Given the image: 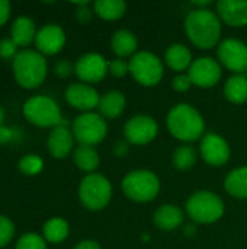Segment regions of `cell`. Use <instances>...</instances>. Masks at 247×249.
Wrapping results in <instances>:
<instances>
[{"label": "cell", "mask_w": 247, "mask_h": 249, "mask_svg": "<svg viewBox=\"0 0 247 249\" xmlns=\"http://www.w3.org/2000/svg\"><path fill=\"white\" fill-rule=\"evenodd\" d=\"M185 35L198 50L217 48L223 41V22L217 12L208 9H191L183 20Z\"/></svg>", "instance_id": "6da1fadb"}, {"label": "cell", "mask_w": 247, "mask_h": 249, "mask_svg": "<svg viewBox=\"0 0 247 249\" xmlns=\"http://www.w3.org/2000/svg\"><path fill=\"white\" fill-rule=\"evenodd\" d=\"M166 127L170 136L182 144H192L205 134L204 115L188 102L175 104L166 115Z\"/></svg>", "instance_id": "7a4b0ae2"}, {"label": "cell", "mask_w": 247, "mask_h": 249, "mask_svg": "<svg viewBox=\"0 0 247 249\" xmlns=\"http://www.w3.org/2000/svg\"><path fill=\"white\" fill-rule=\"evenodd\" d=\"M185 213L195 225H214L226 213L224 200L214 191L198 190L192 193L185 203Z\"/></svg>", "instance_id": "3957f363"}, {"label": "cell", "mask_w": 247, "mask_h": 249, "mask_svg": "<svg viewBox=\"0 0 247 249\" xmlns=\"http://www.w3.org/2000/svg\"><path fill=\"white\" fill-rule=\"evenodd\" d=\"M121 190L130 201L147 204L159 197L162 191V181L154 171L132 169L122 178Z\"/></svg>", "instance_id": "277c9868"}, {"label": "cell", "mask_w": 247, "mask_h": 249, "mask_svg": "<svg viewBox=\"0 0 247 249\" xmlns=\"http://www.w3.org/2000/svg\"><path fill=\"white\" fill-rule=\"evenodd\" d=\"M15 80L25 89H33L42 85L48 73L45 57L36 50H22L12 63Z\"/></svg>", "instance_id": "5b68a950"}, {"label": "cell", "mask_w": 247, "mask_h": 249, "mask_svg": "<svg viewBox=\"0 0 247 249\" xmlns=\"http://www.w3.org/2000/svg\"><path fill=\"white\" fill-rule=\"evenodd\" d=\"M77 196L86 210L100 212L109 206L114 197V187L112 182L103 174L93 172L82 178Z\"/></svg>", "instance_id": "8992f818"}, {"label": "cell", "mask_w": 247, "mask_h": 249, "mask_svg": "<svg viewBox=\"0 0 247 249\" xmlns=\"http://www.w3.org/2000/svg\"><path fill=\"white\" fill-rule=\"evenodd\" d=\"M130 74L131 77L144 88L157 86L165 76V61L157 54L141 50L135 53L130 60Z\"/></svg>", "instance_id": "52a82bcc"}, {"label": "cell", "mask_w": 247, "mask_h": 249, "mask_svg": "<svg viewBox=\"0 0 247 249\" xmlns=\"http://www.w3.org/2000/svg\"><path fill=\"white\" fill-rule=\"evenodd\" d=\"M23 117L36 127H57L63 123L60 105L49 96L35 95L25 101Z\"/></svg>", "instance_id": "ba28073f"}, {"label": "cell", "mask_w": 247, "mask_h": 249, "mask_svg": "<svg viewBox=\"0 0 247 249\" xmlns=\"http://www.w3.org/2000/svg\"><path fill=\"white\" fill-rule=\"evenodd\" d=\"M71 131L80 146H98L108 136V121L99 112H82L71 123Z\"/></svg>", "instance_id": "9c48e42d"}, {"label": "cell", "mask_w": 247, "mask_h": 249, "mask_svg": "<svg viewBox=\"0 0 247 249\" xmlns=\"http://www.w3.org/2000/svg\"><path fill=\"white\" fill-rule=\"evenodd\" d=\"M124 140L130 146H147L159 134V123L148 114H135L124 124Z\"/></svg>", "instance_id": "30bf717a"}, {"label": "cell", "mask_w": 247, "mask_h": 249, "mask_svg": "<svg viewBox=\"0 0 247 249\" xmlns=\"http://www.w3.org/2000/svg\"><path fill=\"white\" fill-rule=\"evenodd\" d=\"M199 158L211 168H223L231 159V147L227 139L218 133H205L199 140Z\"/></svg>", "instance_id": "8fae6325"}, {"label": "cell", "mask_w": 247, "mask_h": 249, "mask_svg": "<svg viewBox=\"0 0 247 249\" xmlns=\"http://www.w3.org/2000/svg\"><path fill=\"white\" fill-rule=\"evenodd\" d=\"M217 60L233 74H246L247 44L239 38H224L217 47Z\"/></svg>", "instance_id": "7c38bea8"}, {"label": "cell", "mask_w": 247, "mask_h": 249, "mask_svg": "<svg viewBox=\"0 0 247 249\" xmlns=\"http://www.w3.org/2000/svg\"><path fill=\"white\" fill-rule=\"evenodd\" d=\"M192 80V85L201 89H211L221 82L223 66L220 61L210 55L194 58L189 70L186 71Z\"/></svg>", "instance_id": "4fadbf2b"}, {"label": "cell", "mask_w": 247, "mask_h": 249, "mask_svg": "<svg viewBox=\"0 0 247 249\" xmlns=\"http://www.w3.org/2000/svg\"><path fill=\"white\" fill-rule=\"evenodd\" d=\"M109 61L100 53H86L74 63V73L79 80L87 85H96L109 74Z\"/></svg>", "instance_id": "5bb4252c"}, {"label": "cell", "mask_w": 247, "mask_h": 249, "mask_svg": "<svg viewBox=\"0 0 247 249\" xmlns=\"http://www.w3.org/2000/svg\"><path fill=\"white\" fill-rule=\"evenodd\" d=\"M64 98L67 104L82 112H92L99 107L100 95L93 85H87L83 82L70 83L66 88Z\"/></svg>", "instance_id": "9a60e30c"}, {"label": "cell", "mask_w": 247, "mask_h": 249, "mask_svg": "<svg viewBox=\"0 0 247 249\" xmlns=\"http://www.w3.org/2000/svg\"><path fill=\"white\" fill-rule=\"evenodd\" d=\"M35 45L42 55H54L66 45V32L57 23H47L38 29Z\"/></svg>", "instance_id": "2e32d148"}, {"label": "cell", "mask_w": 247, "mask_h": 249, "mask_svg": "<svg viewBox=\"0 0 247 249\" xmlns=\"http://www.w3.org/2000/svg\"><path fill=\"white\" fill-rule=\"evenodd\" d=\"M74 136L71 131V127L67 125V121L63 120V123L57 127H54L48 136L47 140V147L48 152L52 158L55 159H64L67 158L74 147Z\"/></svg>", "instance_id": "e0dca14e"}, {"label": "cell", "mask_w": 247, "mask_h": 249, "mask_svg": "<svg viewBox=\"0 0 247 249\" xmlns=\"http://www.w3.org/2000/svg\"><path fill=\"white\" fill-rule=\"evenodd\" d=\"M215 12L227 26H247V0H220L215 4Z\"/></svg>", "instance_id": "ac0fdd59"}, {"label": "cell", "mask_w": 247, "mask_h": 249, "mask_svg": "<svg viewBox=\"0 0 247 249\" xmlns=\"http://www.w3.org/2000/svg\"><path fill=\"white\" fill-rule=\"evenodd\" d=\"M185 209H181L176 204H162L154 210L153 222L157 229L163 232H172L185 225Z\"/></svg>", "instance_id": "d6986e66"}, {"label": "cell", "mask_w": 247, "mask_h": 249, "mask_svg": "<svg viewBox=\"0 0 247 249\" xmlns=\"http://www.w3.org/2000/svg\"><path fill=\"white\" fill-rule=\"evenodd\" d=\"M163 61L166 67H169L178 74V73H186L189 70L194 57H192V51L186 44L173 42L166 48Z\"/></svg>", "instance_id": "ffe728a7"}, {"label": "cell", "mask_w": 247, "mask_h": 249, "mask_svg": "<svg viewBox=\"0 0 247 249\" xmlns=\"http://www.w3.org/2000/svg\"><path fill=\"white\" fill-rule=\"evenodd\" d=\"M127 108V96L119 89H111L100 95L98 111L106 120H116L119 118Z\"/></svg>", "instance_id": "44dd1931"}, {"label": "cell", "mask_w": 247, "mask_h": 249, "mask_svg": "<svg viewBox=\"0 0 247 249\" xmlns=\"http://www.w3.org/2000/svg\"><path fill=\"white\" fill-rule=\"evenodd\" d=\"M111 48L115 57L130 60L135 53H138V38L130 29H118L111 36Z\"/></svg>", "instance_id": "7402d4cb"}, {"label": "cell", "mask_w": 247, "mask_h": 249, "mask_svg": "<svg viewBox=\"0 0 247 249\" xmlns=\"http://www.w3.org/2000/svg\"><path fill=\"white\" fill-rule=\"evenodd\" d=\"M224 190L237 200H247V165L231 169L224 178Z\"/></svg>", "instance_id": "603a6c76"}, {"label": "cell", "mask_w": 247, "mask_h": 249, "mask_svg": "<svg viewBox=\"0 0 247 249\" xmlns=\"http://www.w3.org/2000/svg\"><path fill=\"white\" fill-rule=\"evenodd\" d=\"M36 32L38 31L35 28V22L29 16H17L10 28L12 39L17 47H26L35 41Z\"/></svg>", "instance_id": "cb8c5ba5"}, {"label": "cell", "mask_w": 247, "mask_h": 249, "mask_svg": "<svg viewBox=\"0 0 247 249\" xmlns=\"http://www.w3.org/2000/svg\"><path fill=\"white\" fill-rule=\"evenodd\" d=\"M224 96L234 105H243L247 102V74H231L223 88Z\"/></svg>", "instance_id": "d4e9b609"}, {"label": "cell", "mask_w": 247, "mask_h": 249, "mask_svg": "<svg viewBox=\"0 0 247 249\" xmlns=\"http://www.w3.org/2000/svg\"><path fill=\"white\" fill-rule=\"evenodd\" d=\"M74 165L86 174H93L100 165V156L98 150L92 146H80L73 152Z\"/></svg>", "instance_id": "484cf974"}, {"label": "cell", "mask_w": 247, "mask_h": 249, "mask_svg": "<svg viewBox=\"0 0 247 249\" xmlns=\"http://www.w3.org/2000/svg\"><path fill=\"white\" fill-rule=\"evenodd\" d=\"M127 3L124 0H98L93 3V12L103 20H119L127 13Z\"/></svg>", "instance_id": "4316f807"}, {"label": "cell", "mask_w": 247, "mask_h": 249, "mask_svg": "<svg viewBox=\"0 0 247 249\" xmlns=\"http://www.w3.org/2000/svg\"><path fill=\"white\" fill-rule=\"evenodd\" d=\"M70 226L68 222L63 217H51L42 226V236L47 242L61 244L68 238Z\"/></svg>", "instance_id": "83f0119b"}, {"label": "cell", "mask_w": 247, "mask_h": 249, "mask_svg": "<svg viewBox=\"0 0 247 249\" xmlns=\"http://www.w3.org/2000/svg\"><path fill=\"white\" fill-rule=\"evenodd\" d=\"M199 158V152L192 144H181L172 153V163L178 171L192 169Z\"/></svg>", "instance_id": "f1b7e54d"}, {"label": "cell", "mask_w": 247, "mask_h": 249, "mask_svg": "<svg viewBox=\"0 0 247 249\" xmlns=\"http://www.w3.org/2000/svg\"><path fill=\"white\" fill-rule=\"evenodd\" d=\"M15 249H47V241L39 233L26 232L17 239Z\"/></svg>", "instance_id": "f546056e"}, {"label": "cell", "mask_w": 247, "mask_h": 249, "mask_svg": "<svg viewBox=\"0 0 247 249\" xmlns=\"http://www.w3.org/2000/svg\"><path fill=\"white\" fill-rule=\"evenodd\" d=\"M17 168H19V171H20L22 174L31 175V177H32V175H36V174H39V172L42 171L44 162H42V159H41L39 156H36V155H26V156H23V158L19 160Z\"/></svg>", "instance_id": "4dcf8cb0"}, {"label": "cell", "mask_w": 247, "mask_h": 249, "mask_svg": "<svg viewBox=\"0 0 247 249\" xmlns=\"http://www.w3.org/2000/svg\"><path fill=\"white\" fill-rule=\"evenodd\" d=\"M15 236V225L7 217L0 214V248H4Z\"/></svg>", "instance_id": "1f68e13d"}, {"label": "cell", "mask_w": 247, "mask_h": 249, "mask_svg": "<svg viewBox=\"0 0 247 249\" xmlns=\"http://www.w3.org/2000/svg\"><path fill=\"white\" fill-rule=\"evenodd\" d=\"M108 69H109V74L114 76V77H116V79H122L127 74H130V63L125 58L115 57V58L109 60Z\"/></svg>", "instance_id": "d6a6232c"}, {"label": "cell", "mask_w": 247, "mask_h": 249, "mask_svg": "<svg viewBox=\"0 0 247 249\" xmlns=\"http://www.w3.org/2000/svg\"><path fill=\"white\" fill-rule=\"evenodd\" d=\"M192 80L189 77L188 73H178L173 79H172V89L175 92H179V93H185L188 92L191 88H192Z\"/></svg>", "instance_id": "836d02e7"}, {"label": "cell", "mask_w": 247, "mask_h": 249, "mask_svg": "<svg viewBox=\"0 0 247 249\" xmlns=\"http://www.w3.org/2000/svg\"><path fill=\"white\" fill-rule=\"evenodd\" d=\"M17 53H19L17 45L15 44V41L12 38L0 39V58H3V60L15 58Z\"/></svg>", "instance_id": "e575fe53"}, {"label": "cell", "mask_w": 247, "mask_h": 249, "mask_svg": "<svg viewBox=\"0 0 247 249\" xmlns=\"http://www.w3.org/2000/svg\"><path fill=\"white\" fill-rule=\"evenodd\" d=\"M77 6V10H76V19L80 22V23H89L93 18V7L90 9L89 7V3L87 1H79V3H74Z\"/></svg>", "instance_id": "d590c367"}, {"label": "cell", "mask_w": 247, "mask_h": 249, "mask_svg": "<svg viewBox=\"0 0 247 249\" xmlns=\"http://www.w3.org/2000/svg\"><path fill=\"white\" fill-rule=\"evenodd\" d=\"M54 71L60 77H68L74 71V64H71L68 60H60L55 63Z\"/></svg>", "instance_id": "8d00e7d4"}, {"label": "cell", "mask_w": 247, "mask_h": 249, "mask_svg": "<svg viewBox=\"0 0 247 249\" xmlns=\"http://www.w3.org/2000/svg\"><path fill=\"white\" fill-rule=\"evenodd\" d=\"M16 137H17V130H16V127L0 125V144L10 143V142L15 140Z\"/></svg>", "instance_id": "74e56055"}, {"label": "cell", "mask_w": 247, "mask_h": 249, "mask_svg": "<svg viewBox=\"0 0 247 249\" xmlns=\"http://www.w3.org/2000/svg\"><path fill=\"white\" fill-rule=\"evenodd\" d=\"M112 152H114V156L116 158H125L130 152V144L125 140H119L114 144Z\"/></svg>", "instance_id": "f35d334b"}, {"label": "cell", "mask_w": 247, "mask_h": 249, "mask_svg": "<svg viewBox=\"0 0 247 249\" xmlns=\"http://www.w3.org/2000/svg\"><path fill=\"white\" fill-rule=\"evenodd\" d=\"M12 4L9 0H0V26H3L10 16Z\"/></svg>", "instance_id": "ab89813d"}, {"label": "cell", "mask_w": 247, "mask_h": 249, "mask_svg": "<svg viewBox=\"0 0 247 249\" xmlns=\"http://www.w3.org/2000/svg\"><path fill=\"white\" fill-rule=\"evenodd\" d=\"M73 249H102V247H100V244L98 241L84 239V241H80Z\"/></svg>", "instance_id": "60d3db41"}, {"label": "cell", "mask_w": 247, "mask_h": 249, "mask_svg": "<svg viewBox=\"0 0 247 249\" xmlns=\"http://www.w3.org/2000/svg\"><path fill=\"white\" fill-rule=\"evenodd\" d=\"M3 121H4V109L0 105V125H3Z\"/></svg>", "instance_id": "b9f144b4"}]
</instances>
